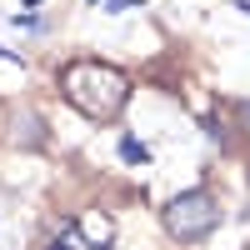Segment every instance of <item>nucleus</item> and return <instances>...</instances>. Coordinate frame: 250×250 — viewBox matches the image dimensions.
<instances>
[{
  "instance_id": "nucleus-4",
  "label": "nucleus",
  "mask_w": 250,
  "mask_h": 250,
  "mask_svg": "<svg viewBox=\"0 0 250 250\" xmlns=\"http://www.w3.org/2000/svg\"><path fill=\"white\" fill-rule=\"evenodd\" d=\"M130 5H140V0H105V10H130Z\"/></svg>"
},
{
  "instance_id": "nucleus-7",
  "label": "nucleus",
  "mask_w": 250,
  "mask_h": 250,
  "mask_svg": "<svg viewBox=\"0 0 250 250\" xmlns=\"http://www.w3.org/2000/svg\"><path fill=\"white\" fill-rule=\"evenodd\" d=\"M20 5H40V0H20Z\"/></svg>"
},
{
  "instance_id": "nucleus-3",
  "label": "nucleus",
  "mask_w": 250,
  "mask_h": 250,
  "mask_svg": "<svg viewBox=\"0 0 250 250\" xmlns=\"http://www.w3.org/2000/svg\"><path fill=\"white\" fill-rule=\"evenodd\" d=\"M120 155L130 160V165H145V160H150V145H140L135 135H125V140H120Z\"/></svg>"
},
{
  "instance_id": "nucleus-6",
  "label": "nucleus",
  "mask_w": 250,
  "mask_h": 250,
  "mask_svg": "<svg viewBox=\"0 0 250 250\" xmlns=\"http://www.w3.org/2000/svg\"><path fill=\"white\" fill-rule=\"evenodd\" d=\"M240 10H245V15H250V0H240Z\"/></svg>"
},
{
  "instance_id": "nucleus-1",
  "label": "nucleus",
  "mask_w": 250,
  "mask_h": 250,
  "mask_svg": "<svg viewBox=\"0 0 250 250\" xmlns=\"http://www.w3.org/2000/svg\"><path fill=\"white\" fill-rule=\"evenodd\" d=\"M60 90L65 100L85 115V120H115L125 110V100H130V80L125 70L105 65V60H70L65 70H60Z\"/></svg>"
},
{
  "instance_id": "nucleus-5",
  "label": "nucleus",
  "mask_w": 250,
  "mask_h": 250,
  "mask_svg": "<svg viewBox=\"0 0 250 250\" xmlns=\"http://www.w3.org/2000/svg\"><path fill=\"white\" fill-rule=\"evenodd\" d=\"M240 115H245V130H250V105H240Z\"/></svg>"
},
{
  "instance_id": "nucleus-2",
  "label": "nucleus",
  "mask_w": 250,
  "mask_h": 250,
  "mask_svg": "<svg viewBox=\"0 0 250 250\" xmlns=\"http://www.w3.org/2000/svg\"><path fill=\"white\" fill-rule=\"evenodd\" d=\"M215 225H220V205H215L210 190H185V195H175L170 205H165V230H170L175 240H185V245L205 240Z\"/></svg>"
}]
</instances>
